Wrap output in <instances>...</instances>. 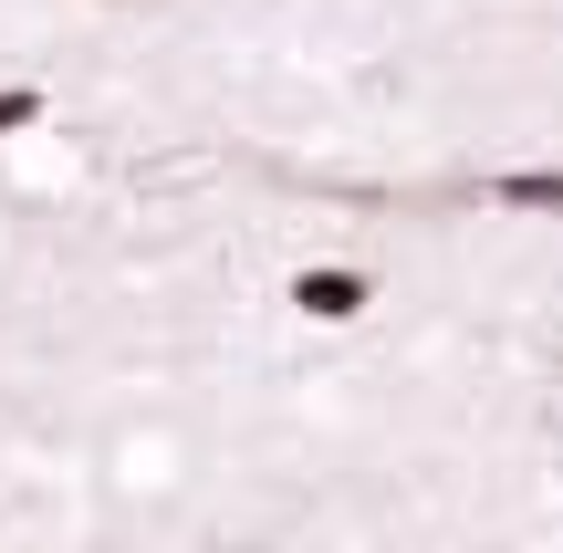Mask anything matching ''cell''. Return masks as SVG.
I'll list each match as a JSON object with an SVG mask.
<instances>
[{
    "label": "cell",
    "mask_w": 563,
    "mask_h": 553,
    "mask_svg": "<svg viewBox=\"0 0 563 553\" xmlns=\"http://www.w3.org/2000/svg\"><path fill=\"white\" fill-rule=\"evenodd\" d=\"M282 303L302 313V324H355L365 303H376V283L365 272H344V262H313V272H292V292Z\"/></svg>",
    "instance_id": "1"
},
{
    "label": "cell",
    "mask_w": 563,
    "mask_h": 553,
    "mask_svg": "<svg viewBox=\"0 0 563 553\" xmlns=\"http://www.w3.org/2000/svg\"><path fill=\"white\" fill-rule=\"evenodd\" d=\"M490 199L532 209V220H563V167H511V178H490Z\"/></svg>",
    "instance_id": "2"
},
{
    "label": "cell",
    "mask_w": 563,
    "mask_h": 553,
    "mask_svg": "<svg viewBox=\"0 0 563 553\" xmlns=\"http://www.w3.org/2000/svg\"><path fill=\"white\" fill-rule=\"evenodd\" d=\"M42 115H53V95H42V84H0V136H32Z\"/></svg>",
    "instance_id": "3"
}]
</instances>
